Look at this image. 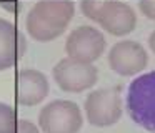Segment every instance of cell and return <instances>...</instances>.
<instances>
[{
    "label": "cell",
    "mask_w": 155,
    "mask_h": 133,
    "mask_svg": "<svg viewBox=\"0 0 155 133\" xmlns=\"http://www.w3.org/2000/svg\"><path fill=\"white\" fill-rule=\"evenodd\" d=\"M75 13L72 0H38L27 13L28 35L38 42H50L67 30Z\"/></svg>",
    "instance_id": "obj_1"
},
{
    "label": "cell",
    "mask_w": 155,
    "mask_h": 133,
    "mask_svg": "<svg viewBox=\"0 0 155 133\" xmlns=\"http://www.w3.org/2000/svg\"><path fill=\"white\" fill-rule=\"evenodd\" d=\"M80 8L87 18L97 22L105 32L115 37L134 32L137 25L134 8L120 0H84Z\"/></svg>",
    "instance_id": "obj_2"
},
{
    "label": "cell",
    "mask_w": 155,
    "mask_h": 133,
    "mask_svg": "<svg viewBox=\"0 0 155 133\" xmlns=\"http://www.w3.org/2000/svg\"><path fill=\"white\" fill-rule=\"evenodd\" d=\"M128 116L150 133H155V70L137 76L127 88Z\"/></svg>",
    "instance_id": "obj_3"
},
{
    "label": "cell",
    "mask_w": 155,
    "mask_h": 133,
    "mask_svg": "<svg viewBox=\"0 0 155 133\" xmlns=\"http://www.w3.org/2000/svg\"><path fill=\"white\" fill-rule=\"evenodd\" d=\"M38 125L44 133H78L84 118L77 103L70 100H54L40 110Z\"/></svg>",
    "instance_id": "obj_4"
},
{
    "label": "cell",
    "mask_w": 155,
    "mask_h": 133,
    "mask_svg": "<svg viewBox=\"0 0 155 133\" xmlns=\"http://www.w3.org/2000/svg\"><path fill=\"white\" fill-rule=\"evenodd\" d=\"M52 75H54V82L60 90L68 93H80L92 88L97 83L98 70L92 63L67 57L54 66Z\"/></svg>",
    "instance_id": "obj_5"
},
{
    "label": "cell",
    "mask_w": 155,
    "mask_h": 133,
    "mask_svg": "<svg viewBox=\"0 0 155 133\" xmlns=\"http://www.w3.org/2000/svg\"><path fill=\"white\" fill-rule=\"evenodd\" d=\"M85 115L94 126H112L122 116V98L117 88L94 90L85 98Z\"/></svg>",
    "instance_id": "obj_6"
},
{
    "label": "cell",
    "mask_w": 155,
    "mask_h": 133,
    "mask_svg": "<svg viewBox=\"0 0 155 133\" xmlns=\"http://www.w3.org/2000/svg\"><path fill=\"white\" fill-rule=\"evenodd\" d=\"M65 52L72 58L94 63L105 52V37L98 28H94L90 25H80L68 33Z\"/></svg>",
    "instance_id": "obj_7"
},
{
    "label": "cell",
    "mask_w": 155,
    "mask_h": 133,
    "mask_svg": "<svg viewBox=\"0 0 155 133\" xmlns=\"http://www.w3.org/2000/svg\"><path fill=\"white\" fill-rule=\"evenodd\" d=\"M108 66L117 75L132 76L140 73L148 65V55L143 45L135 40L117 42L108 52Z\"/></svg>",
    "instance_id": "obj_8"
},
{
    "label": "cell",
    "mask_w": 155,
    "mask_h": 133,
    "mask_svg": "<svg viewBox=\"0 0 155 133\" xmlns=\"http://www.w3.org/2000/svg\"><path fill=\"white\" fill-rule=\"evenodd\" d=\"M48 95V80L35 68H24L15 78V100L18 105H38Z\"/></svg>",
    "instance_id": "obj_9"
},
{
    "label": "cell",
    "mask_w": 155,
    "mask_h": 133,
    "mask_svg": "<svg viewBox=\"0 0 155 133\" xmlns=\"http://www.w3.org/2000/svg\"><path fill=\"white\" fill-rule=\"evenodd\" d=\"M27 52L25 35L5 18H0V72L8 70Z\"/></svg>",
    "instance_id": "obj_10"
},
{
    "label": "cell",
    "mask_w": 155,
    "mask_h": 133,
    "mask_svg": "<svg viewBox=\"0 0 155 133\" xmlns=\"http://www.w3.org/2000/svg\"><path fill=\"white\" fill-rule=\"evenodd\" d=\"M17 122V112L10 105L0 102V133H15Z\"/></svg>",
    "instance_id": "obj_11"
},
{
    "label": "cell",
    "mask_w": 155,
    "mask_h": 133,
    "mask_svg": "<svg viewBox=\"0 0 155 133\" xmlns=\"http://www.w3.org/2000/svg\"><path fill=\"white\" fill-rule=\"evenodd\" d=\"M138 8L147 18L155 22V0H140L138 2Z\"/></svg>",
    "instance_id": "obj_12"
},
{
    "label": "cell",
    "mask_w": 155,
    "mask_h": 133,
    "mask_svg": "<svg viewBox=\"0 0 155 133\" xmlns=\"http://www.w3.org/2000/svg\"><path fill=\"white\" fill-rule=\"evenodd\" d=\"M15 133H38L37 125L30 122V120H20L17 122V128H15Z\"/></svg>",
    "instance_id": "obj_13"
},
{
    "label": "cell",
    "mask_w": 155,
    "mask_h": 133,
    "mask_svg": "<svg viewBox=\"0 0 155 133\" xmlns=\"http://www.w3.org/2000/svg\"><path fill=\"white\" fill-rule=\"evenodd\" d=\"M0 3H2L4 8H7L8 12H14V13L20 12V10L24 8V2H22V0H2Z\"/></svg>",
    "instance_id": "obj_14"
},
{
    "label": "cell",
    "mask_w": 155,
    "mask_h": 133,
    "mask_svg": "<svg viewBox=\"0 0 155 133\" xmlns=\"http://www.w3.org/2000/svg\"><path fill=\"white\" fill-rule=\"evenodd\" d=\"M148 47H150V50L155 53V30L150 33V37H148Z\"/></svg>",
    "instance_id": "obj_15"
}]
</instances>
